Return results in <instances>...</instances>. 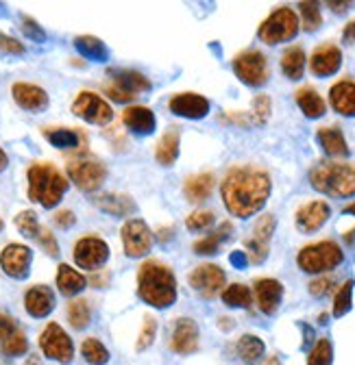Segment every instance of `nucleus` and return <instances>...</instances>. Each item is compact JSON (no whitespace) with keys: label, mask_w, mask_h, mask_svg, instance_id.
Returning <instances> with one entry per match:
<instances>
[{"label":"nucleus","mask_w":355,"mask_h":365,"mask_svg":"<svg viewBox=\"0 0 355 365\" xmlns=\"http://www.w3.org/2000/svg\"><path fill=\"white\" fill-rule=\"evenodd\" d=\"M170 346L174 352H179V354H192L199 348V327H196L194 319L184 317L176 322Z\"/></svg>","instance_id":"nucleus-19"},{"label":"nucleus","mask_w":355,"mask_h":365,"mask_svg":"<svg viewBox=\"0 0 355 365\" xmlns=\"http://www.w3.org/2000/svg\"><path fill=\"white\" fill-rule=\"evenodd\" d=\"M273 231H275V217L273 215H264L255 224L253 237L246 242V248L251 252V261L253 263H261L266 259V255H269V242H271Z\"/></svg>","instance_id":"nucleus-16"},{"label":"nucleus","mask_w":355,"mask_h":365,"mask_svg":"<svg viewBox=\"0 0 355 365\" xmlns=\"http://www.w3.org/2000/svg\"><path fill=\"white\" fill-rule=\"evenodd\" d=\"M264 350H266L264 341L255 335H244L238 341V354L246 365H257L264 356Z\"/></svg>","instance_id":"nucleus-33"},{"label":"nucleus","mask_w":355,"mask_h":365,"mask_svg":"<svg viewBox=\"0 0 355 365\" xmlns=\"http://www.w3.org/2000/svg\"><path fill=\"white\" fill-rule=\"evenodd\" d=\"M7 168V155L3 153V148H0V172H3Z\"/></svg>","instance_id":"nucleus-58"},{"label":"nucleus","mask_w":355,"mask_h":365,"mask_svg":"<svg viewBox=\"0 0 355 365\" xmlns=\"http://www.w3.org/2000/svg\"><path fill=\"white\" fill-rule=\"evenodd\" d=\"M0 228H3V220H0Z\"/></svg>","instance_id":"nucleus-61"},{"label":"nucleus","mask_w":355,"mask_h":365,"mask_svg":"<svg viewBox=\"0 0 355 365\" xmlns=\"http://www.w3.org/2000/svg\"><path fill=\"white\" fill-rule=\"evenodd\" d=\"M340 66H342V53L334 43L319 46L312 53V59H309V70L316 76H331L340 70Z\"/></svg>","instance_id":"nucleus-17"},{"label":"nucleus","mask_w":355,"mask_h":365,"mask_svg":"<svg viewBox=\"0 0 355 365\" xmlns=\"http://www.w3.org/2000/svg\"><path fill=\"white\" fill-rule=\"evenodd\" d=\"M138 294L140 298L155 307V309H166L176 300V281L172 277L170 267L149 261L140 267L138 277Z\"/></svg>","instance_id":"nucleus-2"},{"label":"nucleus","mask_w":355,"mask_h":365,"mask_svg":"<svg viewBox=\"0 0 355 365\" xmlns=\"http://www.w3.org/2000/svg\"><path fill=\"white\" fill-rule=\"evenodd\" d=\"M214 174L205 172V174H196V176H190L184 185V192H186V198L190 202H201V200H207L214 192Z\"/></svg>","instance_id":"nucleus-26"},{"label":"nucleus","mask_w":355,"mask_h":365,"mask_svg":"<svg viewBox=\"0 0 355 365\" xmlns=\"http://www.w3.org/2000/svg\"><path fill=\"white\" fill-rule=\"evenodd\" d=\"M24 307L33 317H46L55 309V296L49 287H31L24 296Z\"/></svg>","instance_id":"nucleus-23"},{"label":"nucleus","mask_w":355,"mask_h":365,"mask_svg":"<svg viewBox=\"0 0 355 365\" xmlns=\"http://www.w3.org/2000/svg\"><path fill=\"white\" fill-rule=\"evenodd\" d=\"M269 113H271V98L266 94L255 96V101H253V118H255V122L257 124L266 122V120H269Z\"/></svg>","instance_id":"nucleus-45"},{"label":"nucleus","mask_w":355,"mask_h":365,"mask_svg":"<svg viewBox=\"0 0 355 365\" xmlns=\"http://www.w3.org/2000/svg\"><path fill=\"white\" fill-rule=\"evenodd\" d=\"M223 302L227 307H240V309H246L251 304V289L236 283V285H229L225 292H223Z\"/></svg>","instance_id":"nucleus-37"},{"label":"nucleus","mask_w":355,"mask_h":365,"mask_svg":"<svg viewBox=\"0 0 355 365\" xmlns=\"http://www.w3.org/2000/svg\"><path fill=\"white\" fill-rule=\"evenodd\" d=\"M296 103H299V107H301V111L307 115V118H321V115H325V101L321 98V94L316 89H312V87H303V89H299L296 91Z\"/></svg>","instance_id":"nucleus-28"},{"label":"nucleus","mask_w":355,"mask_h":365,"mask_svg":"<svg viewBox=\"0 0 355 365\" xmlns=\"http://www.w3.org/2000/svg\"><path fill=\"white\" fill-rule=\"evenodd\" d=\"M55 224L61 226V228H70L74 224V213L72 211H59L55 215Z\"/></svg>","instance_id":"nucleus-53"},{"label":"nucleus","mask_w":355,"mask_h":365,"mask_svg":"<svg viewBox=\"0 0 355 365\" xmlns=\"http://www.w3.org/2000/svg\"><path fill=\"white\" fill-rule=\"evenodd\" d=\"M0 53H9V55H22L24 53V46L14 39V37H7L0 33Z\"/></svg>","instance_id":"nucleus-49"},{"label":"nucleus","mask_w":355,"mask_h":365,"mask_svg":"<svg viewBox=\"0 0 355 365\" xmlns=\"http://www.w3.org/2000/svg\"><path fill=\"white\" fill-rule=\"evenodd\" d=\"M111 83L105 85L107 96H111L118 103H129L133 98H138V94L151 89V83L144 74L136 70H111L109 72Z\"/></svg>","instance_id":"nucleus-7"},{"label":"nucleus","mask_w":355,"mask_h":365,"mask_svg":"<svg viewBox=\"0 0 355 365\" xmlns=\"http://www.w3.org/2000/svg\"><path fill=\"white\" fill-rule=\"evenodd\" d=\"M234 70L244 85L261 87L269 81V61L259 51H246L234 59Z\"/></svg>","instance_id":"nucleus-8"},{"label":"nucleus","mask_w":355,"mask_h":365,"mask_svg":"<svg viewBox=\"0 0 355 365\" xmlns=\"http://www.w3.org/2000/svg\"><path fill=\"white\" fill-rule=\"evenodd\" d=\"M39 346L49 359H55L59 363H70L74 356V346L68 333L59 324H49L39 335Z\"/></svg>","instance_id":"nucleus-9"},{"label":"nucleus","mask_w":355,"mask_h":365,"mask_svg":"<svg viewBox=\"0 0 355 365\" xmlns=\"http://www.w3.org/2000/svg\"><path fill=\"white\" fill-rule=\"evenodd\" d=\"M16 226L20 228V233L31 237V240H37V233H39V224H37V215L33 211H22L18 217H16Z\"/></svg>","instance_id":"nucleus-44"},{"label":"nucleus","mask_w":355,"mask_h":365,"mask_svg":"<svg viewBox=\"0 0 355 365\" xmlns=\"http://www.w3.org/2000/svg\"><path fill=\"white\" fill-rule=\"evenodd\" d=\"M122 122L138 135H151L155 130V113L146 107H129L122 113Z\"/></svg>","instance_id":"nucleus-25"},{"label":"nucleus","mask_w":355,"mask_h":365,"mask_svg":"<svg viewBox=\"0 0 355 365\" xmlns=\"http://www.w3.org/2000/svg\"><path fill=\"white\" fill-rule=\"evenodd\" d=\"M301 9V16H303V29L305 31H319L321 24H323V16H321V9H319V3H301L299 5Z\"/></svg>","instance_id":"nucleus-41"},{"label":"nucleus","mask_w":355,"mask_h":365,"mask_svg":"<svg viewBox=\"0 0 355 365\" xmlns=\"http://www.w3.org/2000/svg\"><path fill=\"white\" fill-rule=\"evenodd\" d=\"M329 205L325 200H314V202H307L296 211V226L301 228L303 233H312L319 231V228L329 220Z\"/></svg>","instance_id":"nucleus-18"},{"label":"nucleus","mask_w":355,"mask_h":365,"mask_svg":"<svg viewBox=\"0 0 355 365\" xmlns=\"http://www.w3.org/2000/svg\"><path fill=\"white\" fill-rule=\"evenodd\" d=\"M170 111L181 118L201 120L209 113V101L199 94H179L170 101Z\"/></svg>","instance_id":"nucleus-21"},{"label":"nucleus","mask_w":355,"mask_h":365,"mask_svg":"<svg viewBox=\"0 0 355 365\" xmlns=\"http://www.w3.org/2000/svg\"><path fill=\"white\" fill-rule=\"evenodd\" d=\"M344 41L346 43H353L355 46V22H351V24H346V29H344Z\"/></svg>","instance_id":"nucleus-55"},{"label":"nucleus","mask_w":355,"mask_h":365,"mask_svg":"<svg viewBox=\"0 0 355 365\" xmlns=\"http://www.w3.org/2000/svg\"><path fill=\"white\" fill-rule=\"evenodd\" d=\"M22 31H24L33 41H44V39H46V33H44V31L37 26V22L31 20V18H22Z\"/></svg>","instance_id":"nucleus-50"},{"label":"nucleus","mask_w":355,"mask_h":365,"mask_svg":"<svg viewBox=\"0 0 355 365\" xmlns=\"http://www.w3.org/2000/svg\"><path fill=\"white\" fill-rule=\"evenodd\" d=\"M68 176L72 178V182H74L79 190H83V192H94V190H99L103 182H105L107 170L99 161L79 159V161H72L68 165Z\"/></svg>","instance_id":"nucleus-10"},{"label":"nucleus","mask_w":355,"mask_h":365,"mask_svg":"<svg viewBox=\"0 0 355 365\" xmlns=\"http://www.w3.org/2000/svg\"><path fill=\"white\" fill-rule=\"evenodd\" d=\"M31 250L22 244H11L0 255V265H3L5 274H9L11 279H26L29 267H31Z\"/></svg>","instance_id":"nucleus-15"},{"label":"nucleus","mask_w":355,"mask_h":365,"mask_svg":"<svg viewBox=\"0 0 355 365\" xmlns=\"http://www.w3.org/2000/svg\"><path fill=\"white\" fill-rule=\"evenodd\" d=\"M14 98L26 111H44L49 107L46 91L37 85H29V83H16L14 85Z\"/></svg>","instance_id":"nucleus-22"},{"label":"nucleus","mask_w":355,"mask_h":365,"mask_svg":"<svg viewBox=\"0 0 355 365\" xmlns=\"http://www.w3.org/2000/svg\"><path fill=\"white\" fill-rule=\"evenodd\" d=\"M336 14H342V11H346V7H349V3H327Z\"/></svg>","instance_id":"nucleus-56"},{"label":"nucleus","mask_w":355,"mask_h":365,"mask_svg":"<svg viewBox=\"0 0 355 365\" xmlns=\"http://www.w3.org/2000/svg\"><path fill=\"white\" fill-rule=\"evenodd\" d=\"M87 281L83 274H79L76 269H72L70 265H59L57 272V287L64 296H76L85 289Z\"/></svg>","instance_id":"nucleus-30"},{"label":"nucleus","mask_w":355,"mask_h":365,"mask_svg":"<svg viewBox=\"0 0 355 365\" xmlns=\"http://www.w3.org/2000/svg\"><path fill=\"white\" fill-rule=\"evenodd\" d=\"M351 298H353V281L349 279L336 294V300H334V315L336 317H342L344 313H349L351 309Z\"/></svg>","instance_id":"nucleus-42"},{"label":"nucleus","mask_w":355,"mask_h":365,"mask_svg":"<svg viewBox=\"0 0 355 365\" xmlns=\"http://www.w3.org/2000/svg\"><path fill=\"white\" fill-rule=\"evenodd\" d=\"M94 205L99 209H103L105 213L118 215V217L131 215L136 211V202H133L129 196H120V194H103V196L94 198Z\"/></svg>","instance_id":"nucleus-27"},{"label":"nucleus","mask_w":355,"mask_h":365,"mask_svg":"<svg viewBox=\"0 0 355 365\" xmlns=\"http://www.w3.org/2000/svg\"><path fill=\"white\" fill-rule=\"evenodd\" d=\"M344 255L342 248L336 242H319L312 246H305L299 252V267L307 274H321L327 269H334L342 263Z\"/></svg>","instance_id":"nucleus-5"},{"label":"nucleus","mask_w":355,"mask_h":365,"mask_svg":"<svg viewBox=\"0 0 355 365\" xmlns=\"http://www.w3.org/2000/svg\"><path fill=\"white\" fill-rule=\"evenodd\" d=\"M188 228L190 231H203V228H209L214 224V213L211 211H196L188 217Z\"/></svg>","instance_id":"nucleus-46"},{"label":"nucleus","mask_w":355,"mask_h":365,"mask_svg":"<svg viewBox=\"0 0 355 365\" xmlns=\"http://www.w3.org/2000/svg\"><path fill=\"white\" fill-rule=\"evenodd\" d=\"M46 140L55 146V148H76L79 146V135L70 128H53L46 130Z\"/></svg>","instance_id":"nucleus-38"},{"label":"nucleus","mask_w":355,"mask_h":365,"mask_svg":"<svg viewBox=\"0 0 355 365\" xmlns=\"http://www.w3.org/2000/svg\"><path fill=\"white\" fill-rule=\"evenodd\" d=\"M176 157H179V133L168 130L157 144V161L161 165H172Z\"/></svg>","instance_id":"nucleus-34"},{"label":"nucleus","mask_w":355,"mask_h":365,"mask_svg":"<svg viewBox=\"0 0 355 365\" xmlns=\"http://www.w3.org/2000/svg\"><path fill=\"white\" fill-rule=\"evenodd\" d=\"M319 142L325 148V153L331 155V157H344V155H349V146H346L344 135L336 126L321 128L319 130Z\"/></svg>","instance_id":"nucleus-29"},{"label":"nucleus","mask_w":355,"mask_h":365,"mask_svg":"<svg viewBox=\"0 0 355 365\" xmlns=\"http://www.w3.org/2000/svg\"><path fill=\"white\" fill-rule=\"evenodd\" d=\"M172 228H168V231H166V228H164V231H159V242H166V240H170L172 237Z\"/></svg>","instance_id":"nucleus-57"},{"label":"nucleus","mask_w":355,"mask_h":365,"mask_svg":"<svg viewBox=\"0 0 355 365\" xmlns=\"http://www.w3.org/2000/svg\"><path fill=\"white\" fill-rule=\"evenodd\" d=\"M68 190V180L51 163H35L29 168V198L41 207H55Z\"/></svg>","instance_id":"nucleus-3"},{"label":"nucleus","mask_w":355,"mask_h":365,"mask_svg":"<svg viewBox=\"0 0 355 365\" xmlns=\"http://www.w3.org/2000/svg\"><path fill=\"white\" fill-rule=\"evenodd\" d=\"M329 98H331V107L351 118L355 115V81H340L331 87L329 91Z\"/></svg>","instance_id":"nucleus-24"},{"label":"nucleus","mask_w":355,"mask_h":365,"mask_svg":"<svg viewBox=\"0 0 355 365\" xmlns=\"http://www.w3.org/2000/svg\"><path fill=\"white\" fill-rule=\"evenodd\" d=\"M281 70L290 81H299L305 70V53L301 46H292L281 57Z\"/></svg>","instance_id":"nucleus-32"},{"label":"nucleus","mask_w":355,"mask_h":365,"mask_svg":"<svg viewBox=\"0 0 355 365\" xmlns=\"http://www.w3.org/2000/svg\"><path fill=\"white\" fill-rule=\"evenodd\" d=\"M229 233H231V224L225 222L223 226L218 228L216 233H211V235L199 240V242L194 244V252H196V255H216V252H218V246L229 237Z\"/></svg>","instance_id":"nucleus-35"},{"label":"nucleus","mask_w":355,"mask_h":365,"mask_svg":"<svg viewBox=\"0 0 355 365\" xmlns=\"http://www.w3.org/2000/svg\"><path fill=\"white\" fill-rule=\"evenodd\" d=\"M155 333H157V322H155L153 317H146V319H144V329H142L140 339H138V350H146V348L153 344Z\"/></svg>","instance_id":"nucleus-47"},{"label":"nucleus","mask_w":355,"mask_h":365,"mask_svg":"<svg viewBox=\"0 0 355 365\" xmlns=\"http://www.w3.org/2000/svg\"><path fill=\"white\" fill-rule=\"evenodd\" d=\"M109 257V246L99 237H83L74 246V261L83 269H94L101 267Z\"/></svg>","instance_id":"nucleus-14"},{"label":"nucleus","mask_w":355,"mask_h":365,"mask_svg":"<svg viewBox=\"0 0 355 365\" xmlns=\"http://www.w3.org/2000/svg\"><path fill=\"white\" fill-rule=\"evenodd\" d=\"M29 350V341L22 331H14L5 341H3V352L9 356H22Z\"/></svg>","instance_id":"nucleus-43"},{"label":"nucleus","mask_w":355,"mask_h":365,"mask_svg":"<svg viewBox=\"0 0 355 365\" xmlns=\"http://www.w3.org/2000/svg\"><path fill=\"white\" fill-rule=\"evenodd\" d=\"M68 319H70V324L74 329H79V331L90 324V307H87V302L85 300L70 302V307H68Z\"/></svg>","instance_id":"nucleus-40"},{"label":"nucleus","mask_w":355,"mask_h":365,"mask_svg":"<svg viewBox=\"0 0 355 365\" xmlns=\"http://www.w3.org/2000/svg\"><path fill=\"white\" fill-rule=\"evenodd\" d=\"M72 111L90 124H107L114 118L111 107L99 94H92V91H83V94H79L72 105Z\"/></svg>","instance_id":"nucleus-11"},{"label":"nucleus","mask_w":355,"mask_h":365,"mask_svg":"<svg viewBox=\"0 0 355 365\" xmlns=\"http://www.w3.org/2000/svg\"><path fill=\"white\" fill-rule=\"evenodd\" d=\"M264 365H281V361H279V356H269V361H266Z\"/></svg>","instance_id":"nucleus-59"},{"label":"nucleus","mask_w":355,"mask_h":365,"mask_svg":"<svg viewBox=\"0 0 355 365\" xmlns=\"http://www.w3.org/2000/svg\"><path fill=\"white\" fill-rule=\"evenodd\" d=\"M37 242H39V246H41L44 250H46L51 257H57V255H59V246H57V242H55V237H53V233L49 231V228L39 226Z\"/></svg>","instance_id":"nucleus-48"},{"label":"nucleus","mask_w":355,"mask_h":365,"mask_svg":"<svg viewBox=\"0 0 355 365\" xmlns=\"http://www.w3.org/2000/svg\"><path fill=\"white\" fill-rule=\"evenodd\" d=\"M231 263H234L236 267H244V265L249 263V259H246V252H240V250L231 252Z\"/></svg>","instance_id":"nucleus-54"},{"label":"nucleus","mask_w":355,"mask_h":365,"mask_svg":"<svg viewBox=\"0 0 355 365\" xmlns=\"http://www.w3.org/2000/svg\"><path fill=\"white\" fill-rule=\"evenodd\" d=\"M223 200L231 215L251 217L271 196V178L255 168H234L223 180Z\"/></svg>","instance_id":"nucleus-1"},{"label":"nucleus","mask_w":355,"mask_h":365,"mask_svg":"<svg viewBox=\"0 0 355 365\" xmlns=\"http://www.w3.org/2000/svg\"><path fill=\"white\" fill-rule=\"evenodd\" d=\"M14 331H18L14 319L9 315H5V313H0V341H5Z\"/></svg>","instance_id":"nucleus-51"},{"label":"nucleus","mask_w":355,"mask_h":365,"mask_svg":"<svg viewBox=\"0 0 355 365\" xmlns=\"http://www.w3.org/2000/svg\"><path fill=\"white\" fill-rule=\"evenodd\" d=\"M309 182L321 194L349 198L355 196V168L346 163H319L309 172Z\"/></svg>","instance_id":"nucleus-4"},{"label":"nucleus","mask_w":355,"mask_h":365,"mask_svg":"<svg viewBox=\"0 0 355 365\" xmlns=\"http://www.w3.org/2000/svg\"><path fill=\"white\" fill-rule=\"evenodd\" d=\"M192 287L203 296V298H216L220 294V289L225 287V272L218 265H199L192 277H190Z\"/></svg>","instance_id":"nucleus-13"},{"label":"nucleus","mask_w":355,"mask_h":365,"mask_svg":"<svg viewBox=\"0 0 355 365\" xmlns=\"http://www.w3.org/2000/svg\"><path fill=\"white\" fill-rule=\"evenodd\" d=\"M81 350H83L85 361H87V363H92V365H105V363L109 361L107 348H105L99 339H94V337L85 339L83 346H81Z\"/></svg>","instance_id":"nucleus-36"},{"label":"nucleus","mask_w":355,"mask_h":365,"mask_svg":"<svg viewBox=\"0 0 355 365\" xmlns=\"http://www.w3.org/2000/svg\"><path fill=\"white\" fill-rule=\"evenodd\" d=\"M344 213H355V205H349V207H344Z\"/></svg>","instance_id":"nucleus-60"},{"label":"nucleus","mask_w":355,"mask_h":365,"mask_svg":"<svg viewBox=\"0 0 355 365\" xmlns=\"http://www.w3.org/2000/svg\"><path fill=\"white\" fill-rule=\"evenodd\" d=\"M74 46H76V51H79L83 57L92 59V61H107V59H109L107 46H105L99 37H92V35L76 37V39H74Z\"/></svg>","instance_id":"nucleus-31"},{"label":"nucleus","mask_w":355,"mask_h":365,"mask_svg":"<svg viewBox=\"0 0 355 365\" xmlns=\"http://www.w3.org/2000/svg\"><path fill=\"white\" fill-rule=\"evenodd\" d=\"M334 361V348H331V341L327 337L319 339L316 346L312 348L307 356V365H331Z\"/></svg>","instance_id":"nucleus-39"},{"label":"nucleus","mask_w":355,"mask_h":365,"mask_svg":"<svg viewBox=\"0 0 355 365\" xmlns=\"http://www.w3.org/2000/svg\"><path fill=\"white\" fill-rule=\"evenodd\" d=\"M331 279H319V281H312V283H309V294H312V296H325L327 292H329V287H331Z\"/></svg>","instance_id":"nucleus-52"},{"label":"nucleus","mask_w":355,"mask_h":365,"mask_svg":"<svg viewBox=\"0 0 355 365\" xmlns=\"http://www.w3.org/2000/svg\"><path fill=\"white\" fill-rule=\"evenodd\" d=\"M299 33V18L290 7L275 9L259 26V39L269 46L290 41Z\"/></svg>","instance_id":"nucleus-6"},{"label":"nucleus","mask_w":355,"mask_h":365,"mask_svg":"<svg viewBox=\"0 0 355 365\" xmlns=\"http://www.w3.org/2000/svg\"><path fill=\"white\" fill-rule=\"evenodd\" d=\"M122 244L129 257H144L153 244L149 226L142 220H129L122 226Z\"/></svg>","instance_id":"nucleus-12"},{"label":"nucleus","mask_w":355,"mask_h":365,"mask_svg":"<svg viewBox=\"0 0 355 365\" xmlns=\"http://www.w3.org/2000/svg\"><path fill=\"white\" fill-rule=\"evenodd\" d=\"M284 298V285L275 279H261L255 283V300L257 307L266 313V315H273Z\"/></svg>","instance_id":"nucleus-20"}]
</instances>
